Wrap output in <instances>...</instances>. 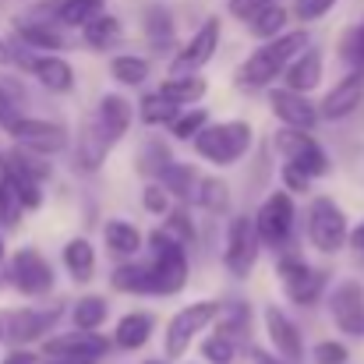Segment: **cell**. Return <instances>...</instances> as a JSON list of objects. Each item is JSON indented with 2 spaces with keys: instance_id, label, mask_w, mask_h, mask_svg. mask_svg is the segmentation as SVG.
Listing matches in <instances>:
<instances>
[{
  "instance_id": "6da1fadb",
  "label": "cell",
  "mask_w": 364,
  "mask_h": 364,
  "mask_svg": "<svg viewBox=\"0 0 364 364\" xmlns=\"http://www.w3.org/2000/svg\"><path fill=\"white\" fill-rule=\"evenodd\" d=\"M308 43H311L308 28H287L283 36L258 43L241 64H237V71H234V89L244 92V96H255V92H265V89L279 85L287 64H290Z\"/></svg>"
},
{
  "instance_id": "7a4b0ae2",
  "label": "cell",
  "mask_w": 364,
  "mask_h": 364,
  "mask_svg": "<svg viewBox=\"0 0 364 364\" xmlns=\"http://www.w3.org/2000/svg\"><path fill=\"white\" fill-rule=\"evenodd\" d=\"M258 145V131L255 124L244 117H227V121H209L202 127V134L191 141V152L198 163H205L209 170L223 173L241 166L251 156V149Z\"/></svg>"
},
{
  "instance_id": "3957f363",
  "label": "cell",
  "mask_w": 364,
  "mask_h": 364,
  "mask_svg": "<svg viewBox=\"0 0 364 364\" xmlns=\"http://www.w3.org/2000/svg\"><path fill=\"white\" fill-rule=\"evenodd\" d=\"M272 276H276L287 304H294L301 311L318 308L333 283V272L326 265H315L301 247H287V251L272 255Z\"/></svg>"
},
{
  "instance_id": "277c9868",
  "label": "cell",
  "mask_w": 364,
  "mask_h": 364,
  "mask_svg": "<svg viewBox=\"0 0 364 364\" xmlns=\"http://www.w3.org/2000/svg\"><path fill=\"white\" fill-rule=\"evenodd\" d=\"M347 234H350V216L347 209L326 195V191H311L304 209H301V237L311 251H318L322 258H336L347 251Z\"/></svg>"
},
{
  "instance_id": "5b68a950",
  "label": "cell",
  "mask_w": 364,
  "mask_h": 364,
  "mask_svg": "<svg viewBox=\"0 0 364 364\" xmlns=\"http://www.w3.org/2000/svg\"><path fill=\"white\" fill-rule=\"evenodd\" d=\"M251 220H255L262 251L279 255L287 247H297V237H301V209H297V198L290 191H283L279 184H272L258 198Z\"/></svg>"
},
{
  "instance_id": "8992f818",
  "label": "cell",
  "mask_w": 364,
  "mask_h": 364,
  "mask_svg": "<svg viewBox=\"0 0 364 364\" xmlns=\"http://www.w3.org/2000/svg\"><path fill=\"white\" fill-rule=\"evenodd\" d=\"M145 265L152 276V297H181L191 283V255L177 241H170L159 227L145 234Z\"/></svg>"
},
{
  "instance_id": "52a82bcc",
  "label": "cell",
  "mask_w": 364,
  "mask_h": 364,
  "mask_svg": "<svg viewBox=\"0 0 364 364\" xmlns=\"http://www.w3.org/2000/svg\"><path fill=\"white\" fill-rule=\"evenodd\" d=\"M216 315H220V297H198L191 304H181L163 322V358L184 361L191 354V347L213 329Z\"/></svg>"
},
{
  "instance_id": "ba28073f",
  "label": "cell",
  "mask_w": 364,
  "mask_h": 364,
  "mask_svg": "<svg viewBox=\"0 0 364 364\" xmlns=\"http://www.w3.org/2000/svg\"><path fill=\"white\" fill-rule=\"evenodd\" d=\"M269 149L279 163H290L297 170H304L311 181H326L336 163H333V152L318 141L315 131H301V127H276L269 134Z\"/></svg>"
},
{
  "instance_id": "9c48e42d",
  "label": "cell",
  "mask_w": 364,
  "mask_h": 364,
  "mask_svg": "<svg viewBox=\"0 0 364 364\" xmlns=\"http://www.w3.org/2000/svg\"><path fill=\"white\" fill-rule=\"evenodd\" d=\"M4 283L25 301H50L57 290V269L36 244H25V247L7 251Z\"/></svg>"
},
{
  "instance_id": "30bf717a",
  "label": "cell",
  "mask_w": 364,
  "mask_h": 364,
  "mask_svg": "<svg viewBox=\"0 0 364 364\" xmlns=\"http://www.w3.org/2000/svg\"><path fill=\"white\" fill-rule=\"evenodd\" d=\"M262 262V241L255 230L251 213H230L223 220V241H220V265L230 279H251Z\"/></svg>"
},
{
  "instance_id": "8fae6325",
  "label": "cell",
  "mask_w": 364,
  "mask_h": 364,
  "mask_svg": "<svg viewBox=\"0 0 364 364\" xmlns=\"http://www.w3.org/2000/svg\"><path fill=\"white\" fill-rule=\"evenodd\" d=\"M326 315L347 343H364V279L361 276H343L329 283L326 294Z\"/></svg>"
},
{
  "instance_id": "7c38bea8",
  "label": "cell",
  "mask_w": 364,
  "mask_h": 364,
  "mask_svg": "<svg viewBox=\"0 0 364 364\" xmlns=\"http://www.w3.org/2000/svg\"><path fill=\"white\" fill-rule=\"evenodd\" d=\"M64 318H68V301L11 308L7 311V343L11 347H36L46 336H53Z\"/></svg>"
},
{
  "instance_id": "4fadbf2b",
  "label": "cell",
  "mask_w": 364,
  "mask_h": 364,
  "mask_svg": "<svg viewBox=\"0 0 364 364\" xmlns=\"http://www.w3.org/2000/svg\"><path fill=\"white\" fill-rule=\"evenodd\" d=\"M262 336H265V350L283 364H304L308 350H304V333L297 326V318L283 308V304H262Z\"/></svg>"
},
{
  "instance_id": "5bb4252c",
  "label": "cell",
  "mask_w": 364,
  "mask_h": 364,
  "mask_svg": "<svg viewBox=\"0 0 364 364\" xmlns=\"http://www.w3.org/2000/svg\"><path fill=\"white\" fill-rule=\"evenodd\" d=\"M220 43H223V21H220V14H209V18L177 46V53H173L170 64H166V75H202V71L216 60Z\"/></svg>"
},
{
  "instance_id": "9a60e30c",
  "label": "cell",
  "mask_w": 364,
  "mask_h": 364,
  "mask_svg": "<svg viewBox=\"0 0 364 364\" xmlns=\"http://www.w3.org/2000/svg\"><path fill=\"white\" fill-rule=\"evenodd\" d=\"M7 138H11V145H21V149L50 156V159H57L71 149V127L68 124L50 121V117H32V114H21L11 124Z\"/></svg>"
},
{
  "instance_id": "2e32d148",
  "label": "cell",
  "mask_w": 364,
  "mask_h": 364,
  "mask_svg": "<svg viewBox=\"0 0 364 364\" xmlns=\"http://www.w3.org/2000/svg\"><path fill=\"white\" fill-rule=\"evenodd\" d=\"M114 149L117 145L103 134V127L96 124V117L92 114H82L78 127L71 131V149H68L71 170L78 177H96V173H103V166H107V159H110Z\"/></svg>"
},
{
  "instance_id": "e0dca14e",
  "label": "cell",
  "mask_w": 364,
  "mask_h": 364,
  "mask_svg": "<svg viewBox=\"0 0 364 364\" xmlns=\"http://www.w3.org/2000/svg\"><path fill=\"white\" fill-rule=\"evenodd\" d=\"M364 110V71H343L318 100L322 124H347Z\"/></svg>"
},
{
  "instance_id": "ac0fdd59",
  "label": "cell",
  "mask_w": 364,
  "mask_h": 364,
  "mask_svg": "<svg viewBox=\"0 0 364 364\" xmlns=\"http://www.w3.org/2000/svg\"><path fill=\"white\" fill-rule=\"evenodd\" d=\"M265 107H269V117L279 124V127H301V131H315L322 117H318V103L304 92H294L287 85H272L265 89Z\"/></svg>"
},
{
  "instance_id": "d6986e66",
  "label": "cell",
  "mask_w": 364,
  "mask_h": 364,
  "mask_svg": "<svg viewBox=\"0 0 364 364\" xmlns=\"http://www.w3.org/2000/svg\"><path fill=\"white\" fill-rule=\"evenodd\" d=\"M39 347H43V358H75V361H103V358L114 354L110 336H103V333H82V329L53 333Z\"/></svg>"
},
{
  "instance_id": "ffe728a7",
  "label": "cell",
  "mask_w": 364,
  "mask_h": 364,
  "mask_svg": "<svg viewBox=\"0 0 364 364\" xmlns=\"http://www.w3.org/2000/svg\"><path fill=\"white\" fill-rule=\"evenodd\" d=\"M141 36L149 46V57H173L177 53V18L163 4H145L141 7Z\"/></svg>"
},
{
  "instance_id": "44dd1931",
  "label": "cell",
  "mask_w": 364,
  "mask_h": 364,
  "mask_svg": "<svg viewBox=\"0 0 364 364\" xmlns=\"http://www.w3.org/2000/svg\"><path fill=\"white\" fill-rule=\"evenodd\" d=\"M156 329H159L156 311H149V308H131V311H124L121 318L114 322L110 343H114V350H121V354H138V350H145V347L152 343Z\"/></svg>"
},
{
  "instance_id": "7402d4cb",
  "label": "cell",
  "mask_w": 364,
  "mask_h": 364,
  "mask_svg": "<svg viewBox=\"0 0 364 364\" xmlns=\"http://www.w3.org/2000/svg\"><path fill=\"white\" fill-rule=\"evenodd\" d=\"M28 78H36V85L50 96H71L78 89V71L64 53H36Z\"/></svg>"
},
{
  "instance_id": "603a6c76",
  "label": "cell",
  "mask_w": 364,
  "mask_h": 364,
  "mask_svg": "<svg viewBox=\"0 0 364 364\" xmlns=\"http://www.w3.org/2000/svg\"><path fill=\"white\" fill-rule=\"evenodd\" d=\"M100 244L114 262L141 258L145 255V230L127 216H107L103 227H100Z\"/></svg>"
},
{
  "instance_id": "cb8c5ba5",
  "label": "cell",
  "mask_w": 364,
  "mask_h": 364,
  "mask_svg": "<svg viewBox=\"0 0 364 364\" xmlns=\"http://www.w3.org/2000/svg\"><path fill=\"white\" fill-rule=\"evenodd\" d=\"M322 82H326V50L315 46V43H308V46L287 64V71H283V78H279V85H287V89H294V92H304V96L318 92Z\"/></svg>"
},
{
  "instance_id": "d4e9b609",
  "label": "cell",
  "mask_w": 364,
  "mask_h": 364,
  "mask_svg": "<svg viewBox=\"0 0 364 364\" xmlns=\"http://www.w3.org/2000/svg\"><path fill=\"white\" fill-rule=\"evenodd\" d=\"M11 36L21 46H28L32 53H64L71 46L68 28H60L53 21H36V18H25V14H18L11 21Z\"/></svg>"
},
{
  "instance_id": "484cf974",
  "label": "cell",
  "mask_w": 364,
  "mask_h": 364,
  "mask_svg": "<svg viewBox=\"0 0 364 364\" xmlns=\"http://www.w3.org/2000/svg\"><path fill=\"white\" fill-rule=\"evenodd\" d=\"M60 265H64V272L75 287H89L100 276V247H96V241L85 237V234L68 237L64 247H60Z\"/></svg>"
},
{
  "instance_id": "4316f807",
  "label": "cell",
  "mask_w": 364,
  "mask_h": 364,
  "mask_svg": "<svg viewBox=\"0 0 364 364\" xmlns=\"http://www.w3.org/2000/svg\"><path fill=\"white\" fill-rule=\"evenodd\" d=\"M89 114L96 117V124L103 127V134L114 145H121L124 138L131 134V127H134V103L124 92H103Z\"/></svg>"
},
{
  "instance_id": "83f0119b",
  "label": "cell",
  "mask_w": 364,
  "mask_h": 364,
  "mask_svg": "<svg viewBox=\"0 0 364 364\" xmlns=\"http://www.w3.org/2000/svg\"><path fill=\"white\" fill-rule=\"evenodd\" d=\"M173 159H177V156H173V141H170L166 134L145 127V134H141L138 145H134L131 166H134V173H138L141 181H156Z\"/></svg>"
},
{
  "instance_id": "f1b7e54d",
  "label": "cell",
  "mask_w": 364,
  "mask_h": 364,
  "mask_svg": "<svg viewBox=\"0 0 364 364\" xmlns=\"http://www.w3.org/2000/svg\"><path fill=\"white\" fill-rule=\"evenodd\" d=\"M191 209L202 213V216H216V220H227L234 213V188L223 173H202L198 184H195V195H191Z\"/></svg>"
},
{
  "instance_id": "f546056e",
  "label": "cell",
  "mask_w": 364,
  "mask_h": 364,
  "mask_svg": "<svg viewBox=\"0 0 364 364\" xmlns=\"http://www.w3.org/2000/svg\"><path fill=\"white\" fill-rule=\"evenodd\" d=\"M213 333L230 336L234 343H251L255 340V308L244 297H220V315L213 322Z\"/></svg>"
},
{
  "instance_id": "4dcf8cb0",
  "label": "cell",
  "mask_w": 364,
  "mask_h": 364,
  "mask_svg": "<svg viewBox=\"0 0 364 364\" xmlns=\"http://www.w3.org/2000/svg\"><path fill=\"white\" fill-rule=\"evenodd\" d=\"M78 39H82V46L92 50V53H114L124 39H127V32H124V21L117 14L100 11L96 18H89V21L78 28Z\"/></svg>"
},
{
  "instance_id": "1f68e13d",
  "label": "cell",
  "mask_w": 364,
  "mask_h": 364,
  "mask_svg": "<svg viewBox=\"0 0 364 364\" xmlns=\"http://www.w3.org/2000/svg\"><path fill=\"white\" fill-rule=\"evenodd\" d=\"M114 315V304L107 294H82L75 301H68V322L71 329H82V333H100Z\"/></svg>"
},
{
  "instance_id": "d6a6232c",
  "label": "cell",
  "mask_w": 364,
  "mask_h": 364,
  "mask_svg": "<svg viewBox=\"0 0 364 364\" xmlns=\"http://www.w3.org/2000/svg\"><path fill=\"white\" fill-rule=\"evenodd\" d=\"M156 92L166 103L181 107V110L184 107H198L209 96V78L205 75H163L159 85H156Z\"/></svg>"
},
{
  "instance_id": "836d02e7",
  "label": "cell",
  "mask_w": 364,
  "mask_h": 364,
  "mask_svg": "<svg viewBox=\"0 0 364 364\" xmlns=\"http://www.w3.org/2000/svg\"><path fill=\"white\" fill-rule=\"evenodd\" d=\"M110 290L121 297H152V276L145 258H127V262H114L110 276H107Z\"/></svg>"
},
{
  "instance_id": "e575fe53",
  "label": "cell",
  "mask_w": 364,
  "mask_h": 364,
  "mask_svg": "<svg viewBox=\"0 0 364 364\" xmlns=\"http://www.w3.org/2000/svg\"><path fill=\"white\" fill-rule=\"evenodd\" d=\"M107 71L117 89H145L152 78V57L149 53H110Z\"/></svg>"
},
{
  "instance_id": "d590c367",
  "label": "cell",
  "mask_w": 364,
  "mask_h": 364,
  "mask_svg": "<svg viewBox=\"0 0 364 364\" xmlns=\"http://www.w3.org/2000/svg\"><path fill=\"white\" fill-rule=\"evenodd\" d=\"M170 241H177L191 258L198 255V220H195V209L191 205H173L159 223H156Z\"/></svg>"
},
{
  "instance_id": "8d00e7d4",
  "label": "cell",
  "mask_w": 364,
  "mask_h": 364,
  "mask_svg": "<svg viewBox=\"0 0 364 364\" xmlns=\"http://www.w3.org/2000/svg\"><path fill=\"white\" fill-rule=\"evenodd\" d=\"M198 177H202V170H198V163H181V159H173L156 181L170 191V198L177 202V205H191V195H195V184H198Z\"/></svg>"
},
{
  "instance_id": "74e56055",
  "label": "cell",
  "mask_w": 364,
  "mask_h": 364,
  "mask_svg": "<svg viewBox=\"0 0 364 364\" xmlns=\"http://www.w3.org/2000/svg\"><path fill=\"white\" fill-rule=\"evenodd\" d=\"M290 7H283V4H269V7H262V11H255L247 21H244V28H247V36L255 39V43H265V39H276V36H283L287 28H290Z\"/></svg>"
},
{
  "instance_id": "f35d334b",
  "label": "cell",
  "mask_w": 364,
  "mask_h": 364,
  "mask_svg": "<svg viewBox=\"0 0 364 364\" xmlns=\"http://www.w3.org/2000/svg\"><path fill=\"white\" fill-rule=\"evenodd\" d=\"M177 114H181V107L166 103L156 89H152V92H141V96L134 100V121L141 124V127H149V131H166Z\"/></svg>"
},
{
  "instance_id": "ab89813d",
  "label": "cell",
  "mask_w": 364,
  "mask_h": 364,
  "mask_svg": "<svg viewBox=\"0 0 364 364\" xmlns=\"http://www.w3.org/2000/svg\"><path fill=\"white\" fill-rule=\"evenodd\" d=\"M272 173H276L272 149H269V141H262V145H255L251 156H247V173H244V188H247V195H251V198H262V195L272 188V181H269Z\"/></svg>"
},
{
  "instance_id": "60d3db41",
  "label": "cell",
  "mask_w": 364,
  "mask_h": 364,
  "mask_svg": "<svg viewBox=\"0 0 364 364\" xmlns=\"http://www.w3.org/2000/svg\"><path fill=\"white\" fill-rule=\"evenodd\" d=\"M213 121V114L198 103V107H184L177 117H173V124L166 127V138L170 141H177V145H191L198 134H202V127Z\"/></svg>"
},
{
  "instance_id": "b9f144b4",
  "label": "cell",
  "mask_w": 364,
  "mask_h": 364,
  "mask_svg": "<svg viewBox=\"0 0 364 364\" xmlns=\"http://www.w3.org/2000/svg\"><path fill=\"white\" fill-rule=\"evenodd\" d=\"M336 60L343 64V71H364V14L361 21L347 25L336 39Z\"/></svg>"
},
{
  "instance_id": "7bdbcfd3",
  "label": "cell",
  "mask_w": 364,
  "mask_h": 364,
  "mask_svg": "<svg viewBox=\"0 0 364 364\" xmlns=\"http://www.w3.org/2000/svg\"><path fill=\"white\" fill-rule=\"evenodd\" d=\"M198 361L205 364H237L241 361V343H234L230 336H220V333H205L198 343Z\"/></svg>"
},
{
  "instance_id": "ee69618b",
  "label": "cell",
  "mask_w": 364,
  "mask_h": 364,
  "mask_svg": "<svg viewBox=\"0 0 364 364\" xmlns=\"http://www.w3.org/2000/svg\"><path fill=\"white\" fill-rule=\"evenodd\" d=\"M100 11H107V0H60L57 7V21L68 32H78L89 18H96Z\"/></svg>"
},
{
  "instance_id": "f6af8a7d",
  "label": "cell",
  "mask_w": 364,
  "mask_h": 364,
  "mask_svg": "<svg viewBox=\"0 0 364 364\" xmlns=\"http://www.w3.org/2000/svg\"><path fill=\"white\" fill-rule=\"evenodd\" d=\"M0 173L11 181V188H14V195H18V202H21L25 213L43 209V202H46V184H39V181H32V177H21V173H14V170H4V166H0Z\"/></svg>"
},
{
  "instance_id": "bcb514c9",
  "label": "cell",
  "mask_w": 364,
  "mask_h": 364,
  "mask_svg": "<svg viewBox=\"0 0 364 364\" xmlns=\"http://www.w3.org/2000/svg\"><path fill=\"white\" fill-rule=\"evenodd\" d=\"M308 361L311 364H350V343L343 336H322L318 343H311Z\"/></svg>"
},
{
  "instance_id": "7dc6e473",
  "label": "cell",
  "mask_w": 364,
  "mask_h": 364,
  "mask_svg": "<svg viewBox=\"0 0 364 364\" xmlns=\"http://www.w3.org/2000/svg\"><path fill=\"white\" fill-rule=\"evenodd\" d=\"M173 205H177V202L170 198V191H166L159 181H145V184H141V213H145V216L163 220Z\"/></svg>"
},
{
  "instance_id": "c3c4849f",
  "label": "cell",
  "mask_w": 364,
  "mask_h": 364,
  "mask_svg": "<svg viewBox=\"0 0 364 364\" xmlns=\"http://www.w3.org/2000/svg\"><path fill=\"white\" fill-rule=\"evenodd\" d=\"M21 216H25V209H21V202H18L11 181L0 173V234H4V230H18V227H21Z\"/></svg>"
},
{
  "instance_id": "681fc988",
  "label": "cell",
  "mask_w": 364,
  "mask_h": 364,
  "mask_svg": "<svg viewBox=\"0 0 364 364\" xmlns=\"http://www.w3.org/2000/svg\"><path fill=\"white\" fill-rule=\"evenodd\" d=\"M276 181H279V188H283V191H290L294 198H308V195L315 191V181H311L304 170L290 166V163H279V170H276Z\"/></svg>"
},
{
  "instance_id": "f907efd6",
  "label": "cell",
  "mask_w": 364,
  "mask_h": 364,
  "mask_svg": "<svg viewBox=\"0 0 364 364\" xmlns=\"http://www.w3.org/2000/svg\"><path fill=\"white\" fill-rule=\"evenodd\" d=\"M336 4H340V0H294V4H290V18H294L301 28H308V25L322 21Z\"/></svg>"
},
{
  "instance_id": "816d5d0a",
  "label": "cell",
  "mask_w": 364,
  "mask_h": 364,
  "mask_svg": "<svg viewBox=\"0 0 364 364\" xmlns=\"http://www.w3.org/2000/svg\"><path fill=\"white\" fill-rule=\"evenodd\" d=\"M269 4H279V0H227V14L244 25L255 11H262V7H269Z\"/></svg>"
},
{
  "instance_id": "f5cc1de1",
  "label": "cell",
  "mask_w": 364,
  "mask_h": 364,
  "mask_svg": "<svg viewBox=\"0 0 364 364\" xmlns=\"http://www.w3.org/2000/svg\"><path fill=\"white\" fill-rule=\"evenodd\" d=\"M21 114H25V110H21V107L14 103V96H11V92L0 85V131L7 134V131H11V124L18 121Z\"/></svg>"
},
{
  "instance_id": "db71d44e",
  "label": "cell",
  "mask_w": 364,
  "mask_h": 364,
  "mask_svg": "<svg viewBox=\"0 0 364 364\" xmlns=\"http://www.w3.org/2000/svg\"><path fill=\"white\" fill-rule=\"evenodd\" d=\"M347 251L354 258V265L364 272V216L358 223H350V234H347Z\"/></svg>"
},
{
  "instance_id": "11a10c76",
  "label": "cell",
  "mask_w": 364,
  "mask_h": 364,
  "mask_svg": "<svg viewBox=\"0 0 364 364\" xmlns=\"http://www.w3.org/2000/svg\"><path fill=\"white\" fill-rule=\"evenodd\" d=\"M39 361H43V354H36L32 347H11L0 364H39Z\"/></svg>"
},
{
  "instance_id": "9f6ffc18",
  "label": "cell",
  "mask_w": 364,
  "mask_h": 364,
  "mask_svg": "<svg viewBox=\"0 0 364 364\" xmlns=\"http://www.w3.org/2000/svg\"><path fill=\"white\" fill-rule=\"evenodd\" d=\"M0 68H11V43H7V36H0Z\"/></svg>"
},
{
  "instance_id": "6f0895ef",
  "label": "cell",
  "mask_w": 364,
  "mask_h": 364,
  "mask_svg": "<svg viewBox=\"0 0 364 364\" xmlns=\"http://www.w3.org/2000/svg\"><path fill=\"white\" fill-rule=\"evenodd\" d=\"M4 265H7V241L0 234V283H4Z\"/></svg>"
},
{
  "instance_id": "680465c9",
  "label": "cell",
  "mask_w": 364,
  "mask_h": 364,
  "mask_svg": "<svg viewBox=\"0 0 364 364\" xmlns=\"http://www.w3.org/2000/svg\"><path fill=\"white\" fill-rule=\"evenodd\" d=\"M0 343H7V311H0Z\"/></svg>"
},
{
  "instance_id": "91938a15",
  "label": "cell",
  "mask_w": 364,
  "mask_h": 364,
  "mask_svg": "<svg viewBox=\"0 0 364 364\" xmlns=\"http://www.w3.org/2000/svg\"><path fill=\"white\" fill-rule=\"evenodd\" d=\"M141 364H173V361H166V358L159 354V358H152V361H141Z\"/></svg>"
},
{
  "instance_id": "94428289",
  "label": "cell",
  "mask_w": 364,
  "mask_h": 364,
  "mask_svg": "<svg viewBox=\"0 0 364 364\" xmlns=\"http://www.w3.org/2000/svg\"><path fill=\"white\" fill-rule=\"evenodd\" d=\"M177 364H205V361H177Z\"/></svg>"
},
{
  "instance_id": "6125c7cd",
  "label": "cell",
  "mask_w": 364,
  "mask_h": 364,
  "mask_svg": "<svg viewBox=\"0 0 364 364\" xmlns=\"http://www.w3.org/2000/svg\"><path fill=\"white\" fill-rule=\"evenodd\" d=\"M85 364H100V361H85Z\"/></svg>"
}]
</instances>
